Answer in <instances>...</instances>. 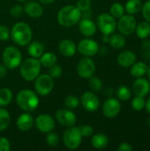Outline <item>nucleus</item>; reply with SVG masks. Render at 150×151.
<instances>
[{"label":"nucleus","mask_w":150,"mask_h":151,"mask_svg":"<svg viewBox=\"0 0 150 151\" xmlns=\"http://www.w3.org/2000/svg\"><path fill=\"white\" fill-rule=\"evenodd\" d=\"M32 37V28L26 22H17L11 29V38L16 45L27 46L31 42Z\"/></svg>","instance_id":"nucleus-1"},{"label":"nucleus","mask_w":150,"mask_h":151,"mask_svg":"<svg viewBox=\"0 0 150 151\" xmlns=\"http://www.w3.org/2000/svg\"><path fill=\"white\" fill-rule=\"evenodd\" d=\"M81 19V12L76 5H65L57 12V22L65 27H73L79 23Z\"/></svg>","instance_id":"nucleus-2"},{"label":"nucleus","mask_w":150,"mask_h":151,"mask_svg":"<svg viewBox=\"0 0 150 151\" xmlns=\"http://www.w3.org/2000/svg\"><path fill=\"white\" fill-rule=\"evenodd\" d=\"M16 103L22 111L30 112L39 106L40 99L35 91L25 88L18 92L16 96Z\"/></svg>","instance_id":"nucleus-3"},{"label":"nucleus","mask_w":150,"mask_h":151,"mask_svg":"<svg viewBox=\"0 0 150 151\" xmlns=\"http://www.w3.org/2000/svg\"><path fill=\"white\" fill-rule=\"evenodd\" d=\"M19 67L20 76L26 81H34L41 73L42 65L39 58L30 57L23 59Z\"/></svg>","instance_id":"nucleus-4"},{"label":"nucleus","mask_w":150,"mask_h":151,"mask_svg":"<svg viewBox=\"0 0 150 151\" xmlns=\"http://www.w3.org/2000/svg\"><path fill=\"white\" fill-rule=\"evenodd\" d=\"M3 64L10 70L19 66L22 61V54L20 50L14 46H7L2 53Z\"/></svg>","instance_id":"nucleus-5"},{"label":"nucleus","mask_w":150,"mask_h":151,"mask_svg":"<svg viewBox=\"0 0 150 151\" xmlns=\"http://www.w3.org/2000/svg\"><path fill=\"white\" fill-rule=\"evenodd\" d=\"M82 138L83 137L80 127L72 126L67 127V129L65 131L63 134V142L68 150H74L80 146Z\"/></svg>","instance_id":"nucleus-6"},{"label":"nucleus","mask_w":150,"mask_h":151,"mask_svg":"<svg viewBox=\"0 0 150 151\" xmlns=\"http://www.w3.org/2000/svg\"><path fill=\"white\" fill-rule=\"evenodd\" d=\"M34 91L41 96L50 95L54 88V81L50 74H39L34 80Z\"/></svg>","instance_id":"nucleus-7"},{"label":"nucleus","mask_w":150,"mask_h":151,"mask_svg":"<svg viewBox=\"0 0 150 151\" xmlns=\"http://www.w3.org/2000/svg\"><path fill=\"white\" fill-rule=\"evenodd\" d=\"M96 27L103 33V35H111L117 28L116 18L111 13H101L96 19Z\"/></svg>","instance_id":"nucleus-8"},{"label":"nucleus","mask_w":150,"mask_h":151,"mask_svg":"<svg viewBox=\"0 0 150 151\" xmlns=\"http://www.w3.org/2000/svg\"><path fill=\"white\" fill-rule=\"evenodd\" d=\"M76 71L80 78L89 79L95 72V63L91 58L85 57L78 62Z\"/></svg>","instance_id":"nucleus-9"},{"label":"nucleus","mask_w":150,"mask_h":151,"mask_svg":"<svg viewBox=\"0 0 150 151\" xmlns=\"http://www.w3.org/2000/svg\"><path fill=\"white\" fill-rule=\"evenodd\" d=\"M137 27V22L135 18L132 14L123 15L119 18L118 22L117 23V27L121 35H131L135 32Z\"/></svg>","instance_id":"nucleus-10"},{"label":"nucleus","mask_w":150,"mask_h":151,"mask_svg":"<svg viewBox=\"0 0 150 151\" xmlns=\"http://www.w3.org/2000/svg\"><path fill=\"white\" fill-rule=\"evenodd\" d=\"M77 50L84 57L91 58L98 53L99 44L96 41L93 39L85 38L80 40L77 44Z\"/></svg>","instance_id":"nucleus-11"},{"label":"nucleus","mask_w":150,"mask_h":151,"mask_svg":"<svg viewBox=\"0 0 150 151\" xmlns=\"http://www.w3.org/2000/svg\"><path fill=\"white\" fill-rule=\"evenodd\" d=\"M34 125L37 130L42 134H48L55 129L56 123L54 119L48 113H42L34 119Z\"/></svg>","instance_id":"nucleus-12"},{"label":"nucleus","mask_w":150,"mask_h":151,"mask_svg":"<svg viewBox=\"0 0 150 151\" xmlns=\"http://www.w3.org/2000/svg\"><path fill=\"white\" fill-rule=\"evenodd\" d=\"M56 119L57 122L63 127H72L75 126L77 123V117L76 114L68 108L66 109H59L56 112Z\"/></svg>","instance_id":"nucleus-13"},{"label":"nucleus","mask_w":150,"mask_h":151,"mask_svg":"<svg viewBox=\"0 0 150 151\" xmlns=\"http://www.w3.org/2000/svg\"><path fill=\"white\" fill-rule=\"evenodd\" d=\"M80 100V104L82 107L88 111L94 112L99 109L100 100L98 96L91 91H87L83 93Z\"/></svg>","instance_id":"nucleus-14"},{"label":"nucleus","mask_w":150,"mask_h":151,"mask_svg":"<svg viewBox=\"0 0 150 151\" xmlns=\"http://www.w3.org/2000/svg\"><path fill=\"white\" fill-rule=\"evenodd\" d=\"M121 111V104L116 98L110 97L103 104V113L108 119L116 118Z\"/></svg>","instance_id":"nucleus-15"},{"label":"nucleus","mask_w":150,"mask_h":151,"mask_svg":"<svg viewBox=\"0 0 150 151\" xmlns=\"http://www.w3.org/2000/svg\"><path fill=\"white\" fill-rule=\"evenodd\" d=\"M96 29V23H95L89 18H83L79 21V30L80 34L86 37H91L95 35Z\"/></svg>","instance_id":"nucleus-16"},{"label":"nucleus","mask_w":150,"mask_h":151,"mask_svg":"<svg viewBox=\"0 0 150 151\" xmlns=\"http://www.w3.org/2000/svg\"><path fill=\"white\" fill-rule=\"evenodd\" d=\"M34 124V119L33 116L27 111L20 114L16 120V126L18 129L21 132H28L33 127Z\"/></svg>","instance_id":"nucleus-17"},{"label":"nucleus","mask_w":150,"mask_h":151,"mask_svg":"<svg viewBox=\"0 0 150 151\" xmlns=\"http://www.w3.org/2000/svg\"><path fill=\"white\" fill-rule=\"evenodd\" d=\"M24 12L32 19H38L43 14L42 4L36 1H29L24 6Z\"/></svg>","instance_id":"nucleus-18"},{"label":"nucleus","mask_w":150,"mask_h":151,"mask_svg":"<svg viewBox=\"0 0 150 151\" xmlns=\"http://www.w3.org/2000/svg\"><path fill=\"white\" fill-rule=\"evenodd\" d=\"M133 93L136 96L145 97L150 91V84L149 81L142 78H138L133 83Z\"/></svg>","instance_id":"nucleus-19"},{"label":"nucleus","mask_w":150,"mask_h":151,"mask_svg":"<svg viewBox=\"0 0 150 151\" xmlns=\"http://www.w3.org/2000/svg\"><path fill=\"white\" fill-rule=\"evenodd\" d=\"M58 50L61 55L71 58L73 57L77 52V45L75 42L70 39H64L58 44Z\"/></svg>","instance_id":"nucleus-20"},{"label":"nucleus","mask_w":150,"mask_h":151,"mask_svg":"<svg viewBox=\"0 0 150 151\" xmlns=\"http://www.w3.org/2000/svg\"><path fill=\"white\" fill-rule=\"evenodd\" d=\"M136 55L131 50H125L118 54L117 58L118 64L122 67H130L135 63Z\"/></svg>","instance_id":"nucleus-21"},{"label":"nucleus","mask_w":150,"mask_h":151,"mask_svg":"<svg viewBox=\"0 0 150 151\" xmlns=\"http://www.w3.org/2000/svg\"><path fill=\"white\" fill-rule=\"evenodd\" d=\"M45 52V46L42 42L34 41L28 43L27 53L30 57L34 58H39Z\"/></svg>","instance_id":"nucleus-22"},{"label":"nucleus","mask_w":150,"mask_h":151,"mask_svg":"<svg viewBox=\"0 0 150 151\" xmlns=\"http://www.w3.org/2000/svg\"><path fill=\"white\" fill-rule=\"evenodd\" d=\"M109 143V138L104 134H94L91 139V144L92 146L96 150H103L108 146Z\"/></svg>","instance_id":"nucleus-23"},{"label":"nucleus","mask_w":150,"mask_h":151,"mask_svg":"<svg viewBox=\"0 0 150 151\" xmlns=\"http://www.w3.org/2000/svg\"><path fill=\"white\" fill-rule=\"evenodd\" d=\"M39 61L42 65V66L44 67H50L53 65H55L57 61V57L54 52L51 51H48V52H44L40 58H39Z\"/></svg>","instance_id":"nucleus-24"},{"label":"nucleus","mask_w":150,"mask_h":151,"mask_svg":"<svg viewBox=\"0 0 150 151\" xmlns=\"http://www.w3.org/2000/svg\"><path fill=\"white\" fill-rule=\"evenodd\" d=\"M147 70H148V65L144 62H137L132 65L130 73L132 76L139 78V77H142L143 75H145L147 73Z\"/></svg>","instance_id":"nucleus-25"},{"label":"nucleus","mask_w":150,"mask_h":151,"mask_svg":"<svg viewBox=\"0 0 150 151\" xmlns=\"http://www.w3.org/2000/svg\"><path fill=\"white\" fill-rule=\"evenodd\" d=\"M13 95L10 88H0V107H5L10 104L12 101Z\"/></svg>","instance_id":"nucleus-26"},{"label":"nucleus","mask_w":150,"mask_h":151,"mask_svg":"<svg viewBox=\"0 0 150 151\" xmlns=\"http://www.w3.org/2000/svg\"><path fill=\"white\" fill-rule=\"evenodd\" d=\"M142 8V2L141 0H128L125 6V11L129 14L138 13Z\"/></svg>","instance_id":"nucleus-27"},{"label":"nucleus","mask_w":150,"mask_h":151,"mask_svg":"<svg viewBox=\"0 0 150 151\" xmlns=\"http://www.w3.org/2000/svg\"><path fill=\"white\" fill-rule=\"evenodd\" d=\"M109 42L112 48L119 50V49H122L125 47L126 41V38L123 35L116 34V35H113L110 37Z\"/></svg>","instance_id":"nucleus-28"},{"label":"nucleus","mask_w":150,"mask_h":151,"mask_svg":"<svg viewBox=\"0 0 150 151\" xmlns=\"http://www.w3.org/2000/svg\"><path fill=\"white\" fill-rule=\"evenodd\" d=\"M11 122V116L7 110L0 107V132L6 130Z\"/></svg>","instance_id":"nucleus-29"},{"label":"nucleus","mask_w":150,"mask_h":151,"mask_svg":"<svg viewBox=\"0 0 150 151\" xmlns=\"http://www.w3.org/2000/svg\"><path fill=\"white\" fill-rule=\"evenodd\" d=\"M135 32H136L137 36L140 37V38L145 39V38L149 37L150 35L149 22L144 21V22H141V24H139V25L136 27Z\"/></svg>","instance_id":"nucleus-30"},{"label":"nucleus","mask_w":150,"mask_h":151,"mask_svg":"<svg viewBox=\"0 0 150 151\" xmlns=\"http://www.w3.org/2000/svg\"><path fill=\"white\" fill-rule=\"evenodd\" d=\"M64 104L65 106L70 110H75L78 108V106L80 104V100L79 99V97H77L76 96L73 95H69L67 96L65 100H64Z\"/></svg>","instance_id":"nucleus-31"},{"label":"nucleus","mask_w":150,"mask_h":151,"mask_svg":"<svg viewBox=\"0 0 150 151\" xmlns=\"http://www.w3.org/2000/svg\"><path fill=\"white\" fill-rule=\"evenodd\" d=\"M131 95H132V91L131 89L126 87V86H120L118 90H117V96L119 100L121 101H127L131 98Z\"/></svg>","instance_id":"nucleus-32"},{"label":"nucleus","mask_w":150,"mask_h":151,"mask_svg":"<svg viewBox=\"0 0 150 151\" xmlns=\"http://www.w3.org/2000/svg\"><path fill=\"white\" fill-rule=\"evenodd\" d=\"M125 6L120 3H114L110 8V12L114 18L119 19L125 14Z\"/></svg>","instance_id":"nucleus-33"},{"label":"nucleus","mask_w":150,"mask_h":151,"mask_svg":"<svg viewBox=\"0 0 150 151\" xmlns=\"http://www.w3.org/2000/svg\"><path fill=\"white\" fill-rule=\"evenodd\" d=\"M88 86H89L91 90H93L95 92H99V91H101L103 89V81H102V80L100 78L92 76V77L89 78Z\"/></svg>","instance_id":"nucleus-34"},{"label":"nucleus","mask_w":150,"mask_h":151,"mask_svg":"<svg viewBox=\"0 0 150 151\" xmlns=\"http://www.w3.org/2000/svg\"><path fill=\"white\" fill-rule=\"evenodd\" d=\"M59 135L53 131L48 133L46 135V142L50 147H57L59 143Z\"/></svg>","instance_id":"nucleus-35"},{"label":"nucleus","mask_w":150,"mask_h":151,"mask_svg":"<svg viewBox=\"0 0 150 151\" xmlns=\"http://www.w3.org/2000/svg\"><path fill=\"white\" fill-rule=\"evenodd\" d=\"M145 104H146V101L144 97H141V96H135V97L132 101V107L133 108V110L137 111H142L145 108Z\"/></svg>","instance_id":"nucleus-36"},{"label":"nucleus","mask_w":150,"mask_h":151,"mask_svg":"<svg viewBox=\"0 0 150 151\" xmlns=\"http://www.w3.org/2000/svg\"><path fill=\"white\" fill-rule=\"evenodd\" d=\"M63 73V68L60 65H57V63L53 65L52 66L49 67V74L53 78V79H57L59 78Z\"/></svg>","instance_id":"nucleus-37"},{"label":"nucleus","mask_w":150,"mask_h":151,"mask_svg":"<svg viewBox=\"0 0 150 151\" xmlns=\"http://www.w3.org/2000/svg\"><path fill=\"white\" fill-rule=\"evenodd\" d=\"M91 5H92L91 0H78L77 3H76L77 8H78L81 12L89 11V10L91 9Z\"/></svg>","instance_id":"nucleus-38"},{"label":"nucleus","mask_w":150,"mask_h":151,"mask_svg":"<svg viewBox=\"0 0 150 151\" xmlns=\"http://www.w3.org/2000/svg\"><path fill=\"white\" fill-rule=\"evenodd\" d=\"M11 38V30L4 25H0V41L6 42Z\"/></svg>","instance_id":"nucleus-39"},{"label":"nucleus","mask_w":150,"mask_h":151,"mask_svg":"<svg viewBox=\"0 0 150 151\" xmlns=\"http://www.w3.org/2000/svg\"><path fill=\"white\" fill-rule=\"evenodd\" d=\"M24 13V7L20 4H15L10 9V14L14 18H19Z\"/></svg>","instance_id":"nucleus-40"},{"label":"nucleus","mask_w":150,"mask_h":151,"mask_svg":"<svg viewBox=\"0 0 150 151\" xmlns=\"http://www.w3.org/2000/svg\"><path fill=\"white\" fill-rule=\"evenodd\" d=\"M80 133L82 134V137H91L94 134V128L91 126L88 125H85L82 126L81 127H80Z\"/></svg>","instance_id":"nucleus-41"},{"label":"nucleus","mask_w":150,"mask_h":151,"mask_svg":"<svg viewBox=\"0 0 150 151\" xmlns=\"http://www.w3.org/2000/svg\"><path fill=\"white\" fill-rule=\"evenodd\" d=\"M142 15L143 18L146 19V21L150 22V0L147 1L144 4H142Z\"/></svg>","instance_id":"nucleus-42"},{"label":"nucleus","mask_w":150,"mask_h":151,"mask_svg":"<svg viewBox=\"0 0 150 151\" xmlns=\"http://www.w3.org/2000/svg\"><path fill=\"white\" fill-rule=\"evenodd\" d=\"M11 150L10 141L5 137H0V151Z\"/></svg>","instance_id":"nucleus-43"},{"label":"nucleus","mask_w":150,"mask_h":151,"mask_svg":"<svg viewBox=\"0 0 150 151\" xmlns=\"http://www.w3.org/2000/svg\"><path fill=\"white\" fill-rule=\"evenodd\" d=\"M118 151H132L133 150V146L128 143V142H122L119 144V146L118 147Z\"/></svg>","instance_id":"nucleus-44"},{"label":"nucleus","mask_w":150,"mask_h":151,"mask_svg":"<svg viewBox=\"0 0 150 151\" xmlns=\"http://www.w3.org/2000/svg\"><path fill=\"white\" fill-rule=\"evenodd\" d=\"M7 70H8V68H7L4 64H3V65L0 64V79H3L4 77L6 76V74H7Z\"/></svg>","instance_id":"nucleus-45"},{"label":"nucleus","mask_w":150,"mask_h":151,"mask_svg":"<svg viewBox=\"0 0 150 151\" xmlns=\"http://www.w3.org/2000/svg\"><path fill=\"white\" fill-rule=\"evenodd\" d=\"M39 3H41L42 4H45V5H48V4H51L55 2V0H38Z\"/></svg>","instance_id":"nucleus-46"},{"label":"nucleus","mask_w":150,"mask_h":151,"mask_svg":"<svg viewBox=\"0 0 150 151\" xmlns=\"http://www.w3.org/2000/svg\"><path fill=\"white\" fill-rule=\"evenodd\" d=\"M145 107H146L147 111H148L149 113H150V97H149V99L147 100L146 104H145Z\"/></svg>","instance_id":"nucleus-47"},{"label":"nucleus","mask_w":150,"mask_h":151,"mask_svg":"<svg viewBox=\"0 0 150 151\" xmlns=\"http://www.w3.org/2000/svg\"><path fill=\"white\" fill-rule=\"evenodd\" d=\"M109 40H110L109 35H103V41L104 42H109Z\"/></svg>","instance_id":"nucleus-48"},{"label":"nucleus","mask_w":150,"mask_h":151,"mask_svg":"<svg viewBox=\"0 0 150 151\" xmlns=\"http://www.w3.org/2000/svg\"><path fill=\"white\" fill-rule=\"evenodd\" d=\"M147 73H148V75H149V80H150V66H149V67H148Z\"/></svg>","instance_id":"nucleus-49"},{"label":"nucleus","mask_w":150,"mask_h":151,"mask_svg":"<svg viewBox=\"0 0 150 151\" xmlns=\"http://www.w3.org/2000/svg\"><path fill=\"white\" fill-rule=\"evenodd\" d=\"M148 126L150 127V118L149 119V120H148Z\"/></svg>","instance_id":"nucleus-50"},{"label":"nucleus","mask_w":150,"mask_h":151,"mask_svg":"<svg viewBox=\"0 0 150 151\" xmlns=\"http://www.w3.org/2000/svg\"><path fill=\"white\" fill-rule=\"evenodd\" d=\"M18 1H19V2H22V3H23V2H27V0H18Z\"/></svg>","instance_id":"nucleus-51"}]
</instances>
